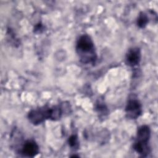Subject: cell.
<instances>
[{
    "instance_id": "6da1fadb",
    "label": "cell",
    "mask_w": 158,
    "mask_h": 158,
    "mask_svg": "<svg viewBox=\"0 0 158 158\" xmlns=\"http://www.w3.org/2000/svg\"><path fill=\"white\" fill-rule=\"evenodd\" d=\"M76 52L80 61L84 64H94L97 60L94 43L88 35H81L77 41Z\"/></svg>"
},
{
    "instance_id": "7a4b0ae2",
    "label": "cell",
    "mask_w": 158,
    "mask_h": 158,
    "mask_svg": "<svg viewBox=\"0 0 158 158\" xmlns=\"http://www.w3.org/2000/svg\"><path fill=\"white\" fill-rule=\"evenodd\" d=\"M151 130L148 125H141L138 128L133 148L142 157H147L151 152V147L149 144Z\"/></svg>"
},
{
    "instance_id": "3957f363",
    "label": "cell",
    "mask_w": 158,
    "mask_h": 158,
    "mask_svg": "<svg viewBox=\"0 0 158 158\" xmlns=\"http://www.w3.org/2000/svg\"><path fill=\"white\" fill-rule=\"evenodd\" d=\"M50 110L51 107L48 106L32 109L28 114V118L32 124L40 125L50 118Z\"/></svg>"
},
{
    "instance_id": "277c9868",
    "label": "cell",
    "mask_w": 158,
    "mask_h": 158,
    "mask_svg": "<svg viewBox=\"0 0 158 158\" xmlns=\"http://www.w3.org/2000/svg\"><path fill=\"white\" fill-rule=\"evenodd\" d=\"M125 113L127 118L136 119L142 114V106L139 101L135 97L130 98L125 107Z\"/></svg>"
},
{
    "instance_id": "5b68a950",
    "label": "cell",
    "mask_w": 158,
    "mask_h": 158,
    "mask_svg": "<svg viewBox=\"0 0 158 158\" xmlns=\"http://www.w3.org/2000/svg\"><path fill=\"white\" fill-rule=\"evenodd\" d=\"M40 151L39 146L33 139L26 140L22 144L20 153L25 157H34Z\"/></svg>"
},
{
    "instance_id": "8992f818",
    "label": "cell",
    "mask_w": 158,
    "mask_h": 158,
    "mask_svg": "<svg viewBox=\"0 0 158 158\" xmlns=\"http://www.w3.org/2000/svg\"><path fill=\"white\" fill-rule=\"evenodd\" d=\"M141 58V50L138 47L130 48L125 56V62L130 67H135L138 65Z\"/></svg>"
},
{
    "instance_id": "52a82bcc",
    "label": "cell",
    "mask_w": 158,
    "mask_h": 158,
    "mask_svg": "<svg viewBox=\"0 0 158 158\" xmlns=\"http://www.w3.org/2000/svg\"><path fill=\"white\" fill-rule=\"evenodd\" d=\"M63 111L60 105L53 106L51 107L50 110V120L56 121L59 120L63 115Z\"/></svg>"
},
{
    "instance_id": "ba28073f",
    "label": "cell",
    "mask_w": 158,
    "mask_h": 158,
    "mask_svg": "<svg viewBox=\"0 0 158 158\" xmlns=\"http://www.w3.org/2000/svg\"><path fill=\"white\" fill-rule=\"evenodd\" d=\"M95 110L97 113L99 114V117H105L106 116L108 113L109 110L106 105L102 102V101H98L96 104Z\"/></svg>"
},
{
    "instance_id": "9c48e42d",
    "label": "cell",
    "mask_w": 158,
    "mask_h": 158,
    "mask_svg": "<svg viewBox=\"0 0 158 158\" xmlns=\"http://www.w3.org/2000/svg\"><path fill=\"white\" fill-rule=\"evenodd\" d=\"M149 22V17L144 12H141L136 20V25L140 28L146 27Z\"/></svg>"
},
{
    "instance_id": "30bf717a",
    "label": "cell",
    "mask_w": 158,
    "mask_h": 158,
    "mask_svg": "<svg viewBox=\"0 0 158 158\" xmlns=\"http://www.w3.org/2000/svg\"><path fill=\"white\" fill-rule=\"evenodd\" d=\"M68 144L69 146L74 149L77 150L79 148V141L77 135H72L68 139Z\"/></svg>"
},
{
    "instance_id": "8fae6325",
    "label": "cell",
    "mask_w": 158,
    "mask_h": 158,
    "mask_svg": "<svg viewBox=\"0 0 158 158\" xmlns=\"http://www.w3.org/2000/svg\"><path fill=\"white\" fill-rule=\"evenodd\" d=\"M34 30L35 33H41V31L43 30V26L41 23H38L36 25Z\"/></svg>"
},
{
    "instance_id": "7c38bea8",
    "label": "cell",
    "mask_w": 158,
    "mask_h": 158,
    "mask_svg": "<svg viewBox=\"0 0 158 158\" xmlns=\"http://www.w3.org/2000/svg\"><path fill=\"white\" fill-rule=\"evenodd\" d=\"M72 157H79V156H76V155H73L71 156Z\"/></svg>"
}]
</instances>
